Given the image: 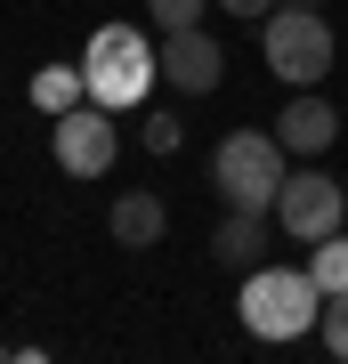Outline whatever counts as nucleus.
I'll return each instance as SVG.
<instances>
[{"mask_svg":"<svg viewBox=\"0 0 348 364\" xmlns=\"http://www.w3.org/2000/svg\"><path fill=\"white\" fill-rule=\"evenodd\" d=\"M154 73H162V49L138 25H97L90 49H81V81H90V97L105 114H138L154 97Z\"/></svg>","mask_w":348,"mask_h":364,"instance_id":"nucleus-1","label":"nucleus"},{"mask_svg":"<svg viewBox=\"0 0 348 364\" xmlns=\"http://www.w3.org/2000/svg\"><path fill=\"white\" fill-rule=\"evenodd\" d=\"M235 308H243L251 340H300V332H316V316H324V284L308 267H251Z\"/></svg>","mask_w":348,"mask_h":364,"instance_id":"nucleus-2","label":"nucleus"},{"mask_svg":"<svg viewBox=\"0 0 348 364\" xmlns=\"http://www.w3.org/2000/svg\"><path fill=\"white\" fill-rule=\"evenodd\" d=\"M259 49H268V73L292 81V90H316L332 73V25H324L308 0H284V9L259 16Z\"/></svg>","mask_w":348,"mask_h":364,"instance_id":"nucleus-3","label":"nucleus"},{"mask_svg":"<svg viewBox=\"0 0 348 364\" xmlns=\"http://www.w3.org/2000/svg\"><path fill=\"white\" fill-rule=\"evenodd\" d=\"M211 186H219L227 210H275V195H284V138H268V130L219 138V154H211Z\"/></svg>","mask_w":348,"mask_h":364,"instance_id":"nucleus-4","label":"nucleus"},{"mask_svg":"<svg viewBox=\"0 0 348 364\" xmlns=\"http://www.w3.org/2000/svg\"><path fill=\"white\" fill-rule=\"evenodd\" d=\"M275 227H284L292 243H324V235H340V227H348V195H340V178H324V170H284Z\"/></svg>","mask_w":348,"mask_h":364,"instance_id":"nucleus-5","label":"nucleus"},{"mask_svg":"<svg viewBox=\"0 0 348 364\" xmlns=\"http://www.w3.org/2000/svg\"><path fill=\"white\" fill-rule=\"evenodd\" d=\"M57 170L65 178H105L114 170V114L97 97H81L73 114H57Z\"/></svg>","mask_w":348,"mask_h":364,"instance_id":"nucleus-6","label":"nucleus"},{"mask_svg":"<svg viewBox=\"0 0 348 364\" xmlns=\"http://www.w3.org/2000/svg\"><path fill=\"white\" fill-rule=\"evenodd\" d=\"M219 73H227V49H219V41H211L203 25L162 33V81H170V90L203 97V90H219Z\"/></svg>","mask_w":348,"mask_h":364,"instance_id":"nucleus-7","label":"nucleus"},{"mask_svg":"<svg viewBox=\"0 0 348 364\" xmlns=\"http://www.w3.org/2000/svg\"><path fill=\"white\" fill-rule=\"evenodd\" d=\"M268 219L275 210H227L219 235H211V251H219V267H268Z\"/></svg>","mask_w":348,"mask_h":364,"instance_id":"nucleus-8","label":"nucleus"},{"mask_svg":"<svg viewBox=\"0 0 348 364\" xmlns=\"http://www.w3.org/2000/svg\"><path fill=\"white\" fill-rule=\"evenodd\" d=\"M275 138H284V154H324V146L340 138V114H332V105H324V97L308 90V97H292V105H284Z\"/></svg>","mask_w":348,"mask_h":364,"instance_id":"nucleus-9","label":"nucleus"},{"mask_svg":"<svg viewBox=\"0 0 348 364\" xmlns=\"http://www.w3.org/2000/svg\"><path fill=\"white\" fill-rule=\"evenodd\" d=\"M105 227H114V243H122V251H146V243H162L170 210H162V195H146V186H138V195H122V203H114V219H105Z\"/></svg>","mask_w":348,"mask_h":364,"instance_id":"nucleus-10","label":"nucleus"},{"mask_svg":"<svg viewBox=\"0 0 348 364\" xmlns=\"http://www.w3.org/2000/svg\"><path fill=\"white\" fill-rule=\"evenodd\" d=\"M81 97H90L81 65H41V73H33V105H41V114H73Z\"/></svg>","mask_w":348,"mask_h":364,"instance_id":"nucleus-11","label":"nucleus"},{"mask_svg":"<svg viewBox=\"0 0 348 364\" xmlns=\"http://www.w3.org/2000/svg\"><path fill=\"white\" fill-rule=\"evenodd\" d=\"M308 275H316L324 291H348V227L324 235V243H308Z\"/></svg>","mask_w":348,"mask_h":364,"instance_id":"nucleus-12","label":"nucleus"},{"mask_svg":"<svg viewBox=\"0 0 348 364\" xmlns=\"http://www.w3.org/2000/svg\"><path fill=\"white\" fill-rule=\"evenodd\" d=\"M316 332H324V348H332L348 364V291H324V316H316Z\"/></svg>","mask_w":348,"mask_h":364,"instance_id":"nucleus-13","label":"nucleus"},{"mask_svg":"<svg viewBox=\"0 0 348 364\" xmlns=\"http://www.w3.org/2000/svg\"><path fill=\"white\" fill-rule=\"evenodd\" d=\"M203 25V0H154V33H186Z\"/></svg>","mask_w":348,"mask_h":364,"instance_id":"nucleus-14","label":"nucleus"},{"mask_svg":"<svg viewBox=\"0 0 348 364\" xmlns=\"http://www.w3.org/2000/svg\"><path fill=\"white\" fill-rule=\"evenodd\" d=\"M179 114H146V154H179Z\"/></svg>","mask_w":348,"mask_h":364,"instance_id":"nucleus-15","label":"nucleus"},{"mask_svg":"<svg viewBox=\"0 0 348 364\" xmlns=\"http://www.w3.org/2000/svg\"><path fill=\"white\" fill-rule=\"evenodd\" d=\"M219 9H227V16H268L275 0H219Z\"/></svg>","mask_w":348,"mask_h":364,"instance_id":"nucleus-16","label":"nucleus"},{"mask_svg":"<svg viewBox=\"0 0 348 364\" xmlns=\"http://www.w3.org/2000/svg\"><path fill=\"white\" fill-rule=\"evenodd\" d=\"M308 9H324V0H308Z\"/></svg>","mask_w":348,"mask_h":364,"instance_id":"nucleus-17","label":"nucleus"},{"mask_svg":"<svg viewBox=\"0 0 348 364\" xmlns=\"http://www.w3.org/2000/svg\"><path fill=\"white\" fill-rule=\"evenodd\" d=\"M0 356H9V348H0Z\"/></svg>","mask_w":348,"mask_h":364,"instance_id":"nucleus-18","label":"nucleus"}]
</instances>
